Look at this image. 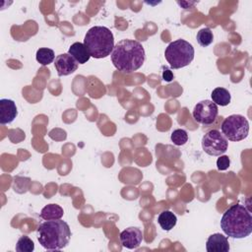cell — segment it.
Listing matches in <instances>:
<instances>
[{
    "mask_svg": "<svg viewBox=\"0 0 252 252\" xmlns=\"http://www.w3.org/2000/svg\"><path fill=\"white\" fill-rule=\"evenodd\" d=\"M222 231L231 238H245L252 232V216L244 205L230 206L220 220Z\"/></svg>",
    "mask_w": 252,
    "mask_h": 252,
    "instance_id": "2",
    "label": "cell"
},
{
    "mask_svg": "<svg viewBox=\"0 0 252 252\" xmlns=\"http://www.w3.org/2000/svg\"><path fill=\"white\" fill-rule=\"evenodd\" d=\"M143 240V232L139 227L131 226L124 229L120 233V242L123 247L128 249H136Z\"/></svg>",
    "mask_w": 252,
    "mask_h": 252,
    "instance_id": "10",
    "label": "cell"
},
{
    "mask_svg": "<svg viewBox=\"0 0 252 252\" xmlns=\"http://www.w3.org/2000/svg\"><path fill=\"white\" fill-rule=\"evenodd\" d=\"M36 232L39 244L46 250H61L71 238L69 224L61 219L45 220L38 225Z\"/></svg>",
    "mask_w": 252,
    "mask_h": 252,
    "instance_id": "3",
    "label": "cell"
},
{
    "mask_svg": "<svg viewBox=\"0 0 252 252\" xmlns=\"http://www.w3.org/2000/svg\"><path fill=\"white\" fill-rule=\"evenodd\" d=\"M230 165V159L227 156H220L217 159V167L219 170L223 171L226 170Z\"/></svg>",
    "mask_w": 252,
    "mask_h": 252,
    "instance_id": "21",
    "label": "cell"
},
{
    "mask_svg": "<svg viewBox=\"0 0 252 252\" xmlns=\"http://www.w3.org/2000/svg\"><path fill=\"white\" fill-rule=\"evenodd\" d=\"M68 54H70L78 62V64L87 63L91 57L89 50L87 49L86 45L82 42H74L70 46Z\"/></svg>",
    "mask_w": 252,
    "mask_h": 252,
    "instance_id": "13",
    "label": "cell"
},
{
    "mask_svg": "<svg viewBox=\"0 0 252 252\" xmlns=\"http://www.w3.org/2000/svg\"><path fill=\"white\" fill-rule=\"evenodd\" d=\"M35 58H36V61H37L38 63H40L41 65H43V66L48 65V64L52 63L53 60H55L54 51H53L52 49L46 48V47L39 48V49L36 51Z\"/></svg>",
    "mask_w": 252,
    "mask_h": 252,
    "instance_id": "17",
    "label": "cell"
},
{
    "mask_svg": "<svg viewBox=\"0 0 252 252\" xmlns=\"http://www.w3.org/2000/svg\"><path fill=\"white\" fill-rule=\"evenodd\" d=\"M197 2L196 1H191V2H188V1H181V2H177L178 5H180L181 7H183L184 9H188L190 7H192L193 5H195Z\"/></svg>",
    "mask_w": 252,
    "mask_h": 252,
    "instance_id": "23",
    "label": "cell"
},
{
    "mask_svg": "<svg viewBox=\"0 0 252 252\" xmlns=\"http://www.w3.org/2000/svg\"><path fill=\"white\" fill-rule=\"evenodd\" d=\"M54 66L58 76H68L78 69V62L70 54L63 53L55 57Z\"/></svg>",
    "mask_w": 252,
    "mask_h": 252,
    "instance_id": "9",
    "label": "cell"
},
{
    "mask_svg": "<svg viewBox=\"0 0 252 252\" xmlns=\"http://www.w3.org/2000/svg\"><path fill=\"white\" fill-rule=\"evenodd\" d=\"M194 47L184 39L170 42L164 51L166 61L172 69H180L189 65L194 59Z\"/></svg>",
    "mask_w": 252,
    "mask_h": 252,
    "instance_id": "5",
    "label": "cell"
},
{
    "mask_svg": "<svg viewBox=\"0 0 252 252\" xmlns=\"http://www.w3.org/2000/svg\"><path fill=\"white\" fill-rule=\"evenodd\" d=\"M170 139L176 146H182L188 141V134L183 129H176L171 133Z\"/></svg>",
    "mask_w": 252,
    "mask_h": 252,
    "instance_id": "20",
    "label": "cell"
},
{
    "mask_svg": "<svg viewBox=\"0 0 252 252\" xmlns=\"http://www.w3.org/2000/svg\"><path fill=\"white\" fill-rule=\"evenodd\" d=\"M227 146V140L217 129L208 131L202 138V148L210 156H221L226 152Z\"/></svg>",
    "mask_w": 252,
    "mask_h": 252,
    "instance_id": "7",
    "label": "cell"
},
{
    "mask_svg": "<svg viewBox=\"0 0 252 252\" xmlns=\"http://www.w3.org/2000/svg\"><path fill=\"white\" fill-rule=\"evenodd\" d=\"M219 113L218 105L212 100L205 99L198 102L193 109V118L203 125H210L215 122Z\"/></svg>",
    "mask_w": 252,
    "mask_h": 252,
    "instance_id": "8",
    "label": "cell"
},
{
    "mask_svg": "<svg viewBox=\"0 0 252 252\" xmlns=\"http://www.w3.org/2000/svg\"><path fill=\"white\" fill-rule=\"evenodd\" d=\"M213 40H214L213 32L209 28L201 29L197 32V41L201 46L203 47L209 46L213 42Z\"/></svg>",
    "mask_w": 252,
    "mask_h": 252,
    "instance_id": "18",
    "label": "cell"
},
{
    "mask_svg": "<svg viewBox=\"0 0 252 252\" xmlns=\"http://www.w3.org/2000/svg\"><path fill=\"white\" fill-rule=\"evenodd\" d=\"M17 115H18V109L15 101L8 98H1L0 99V123L2 125L9 124L14 121Z\"/></svg>",
    "mask_w": 252,
    "mask_h": 252,
    "instance_id": "11",
    "label": "cell"
},
{
    "mask_svg": "<svg viewBox=\"0 0 252 252\" xmlns=\"http://www.w3.org/2000/svg\"><path fill=\"white\" fill-rule=\"evenodd\" d=\"M206 249L208 252H228V239L226 236L220 233H214L208 237L206 242Z\"/></svg>",
    "mask_w": 252,
    "mask_h": 252,
    "instance_id": "12",
    "label": "cell"
},
{
    "mask_svg": "<svg viewBox=\"0 0 252 252\" xmlns=\"http://www.w3.org/2000/svg\"><path fill=\"white\" fill-rule=\"evenodd\" d=\"M211 96H212V101L215 102L217 105H220V106H225L229 104L231 99V95L229 92L224 88H216L215 90H213Z\"/></svg>",
    "mask_w": 252,
    "mask_h": 252,
    "instance_id": "16",
    "label": "cell"
},
{
    "mask_svg": "<svg viewBox=\"0 0 252 252\" xmlns=\"http://www.w3.org/2000/svg\"><path fill=\"white\" fill-rule=\"evenodd\" d=\"M111 61L118 71L126 74L133 73L144 64L145 49L137 40L122 39L114 45Z\"/></svg>",
    "mask_w": 252,
    "mask_h": 252,
    "instance_id": "1",
    "label": "cell"
},
{
    "mask_svg": "<svg viewBox=\"0 0 252 252\" xmlns=\"http://www.w3.org/2000/svg\"><path fill=\"white\" fill-rule=\"evenodd\" d=\"M34 250L33 241L27 235L21 236L16 244V251L18 252H32Z\"/></svg>",
    "mask_w": 252,
    "mask_h": 252,
    "instance_id": "19",
    "label": "cell"
},
{
    "mask_svg": "<svg viewBox=\"0 0 252 252\" xmlns=\"http://www.w3.org/2000/svg\"><path fill=\"white\" fill-rule=\"evenodd\" d=\"M84 44L92 57L96 59L107 57L114 47L113 33L106 27H93L87 32Z\"/></svg>",
    "mask_w": 252,
    "mask_h": 252,
    "instance_id": "4",
    "label": "cell"
},
{
    "mask_svg": "<svg viewBox=\"0 0 252 252\" xmlns=\"http://www.w3.org/2000/svg\"><path fill=\"white\" fill-rule=\"evenodd\" d=\"M158 222L163 230L168 231V230H171L175 226V224L177 222V218L172 212L163 211L158 215Z\"/></svg>",
    "mask_w": 252,
    "mask_h": 252,
    "instance_id": "15",
    "label": "cell"
},
{
    "mask_svg": "<svg viewBox=\"0 0 252 252\" xmlns=\"http://www.w3.org/2000/svg\"><path fill=\"white\" fill-rule=\"evenodd\" d=\"M64 211L63 209L57 204H49L42 208L40 212V218L44 220H59L63 217Z\"/></svg>",
    "mask_w": 252,
    "mask_h": 252,
    "instance_id": "14",
    "label": "cell"
},
{
    "mask_svg": "<svg viewBox=\"0 0 252 252\" xmlns=\"http://www.w3.org/2000/svg\"><path fill=\"white\" fill-rule=\"evenodd\" d=\"M173 78H174L173 73H172L169 69L164 68L163 71H162V79H163V81H165V82H170V81H172Z\"/></svg>",
    "mask_w": 252,
    "mask_h": 252,
    "instance_id": "22",
    "label": "cell"
},
{
    "mask_svg": "<svg viewBox=\"0 0 252 252\" xmlns=\"http://www.w3.org/2000/svg\"><path fill=\"white\" fill-rule=\"evenodd\" d=\"M220 129L225 139L238 142L247 138L249 133V122L243 115L232 114L222 121Z\"/></svg>",
    "mask_w": 252,
    "mask_h": 252,
    "instance_id": "6",
    "label": "cell"
}]
</instances>
